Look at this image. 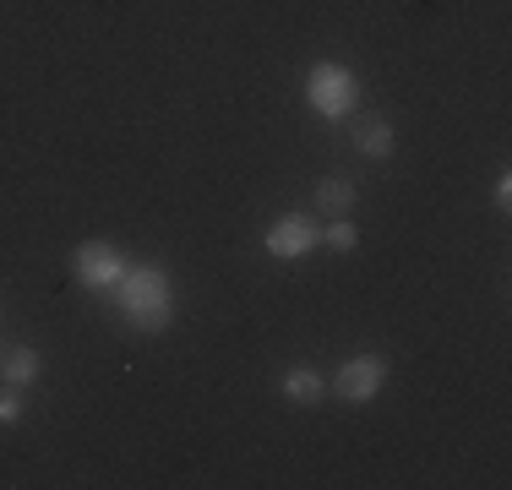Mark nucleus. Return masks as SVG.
Masks as SVG:
<instances>
[{"label": "nucleus", "instance_id": "1", "mask_svg": "<svg viewBox=\"0 0 512 490\" xmlns=\"http://www.w3.org/2000/svg\"><path fill=\"white\" fill-rule=\"evenodd\" d=\"M120 316L142 333H164L175 322V284H169L164 267H126L120 278Z\"/></svg>", "mask_w": 512, "mask_h": 490}, {"label": "nucleus", "instance_id": "2", "mask_svg": "<svg viewBox=\"0 0 512 490\" xmlns=\"http://www.w3.org/2000/svg\"><path fill=\"white\" fill-rule=\"evenodd\" d=\"M306 104L322 120H344L360 104V77L349 66H338V60H322V66L306 71Z\"/></svg>", "mask_w": 512, "mask_h": 490}, {"label": "nucleus", "instance_id": "3", "mask_svg": "<svg viewBox=\"0 0 512 490\" xmlns=\"http://www.w3.org/2000/svg\"><path fill=\"white\" fill-rule=\"evenodd\" d=\"M71 273H77L88 289H115L120 278H126V256H120L109 240H82L77 251H71Z\"/></svg>", "mask_w": 512, "mask_h": 490}, {"label": "nucleus", "instance_id": "4", "mask_svg": "<svg viewBox=\"0 0 512 490\" xmlns=\"http://www.w3.org/2000/svg\"><path fill=\"white\" fill-rule=\"evenodd\" d=\"M382 387H387V360L382 354H355V360H344L338 376H333V392L344 403H371Z\"/></svg>", "mask_w": 512, "mask_h": 490}, {"label": "nucleus", "instance_id": "5", "mask_svg": "<svg viewBox=\"0 0 512 490\" xmlns=\"http://www.w3.org/2000/svg\"><path fill=\"white\" fill-rule=\"evenodd\" d=\"M262 245H267V256H278V262H306L316 245H322V229H316L306 213H284L273 229H267Z\"/></svg>", "mask_w": 512, "mask_h": 490}, {"label": "nucleus", "instance_id": "6", "mask_svg": "<svg viewBox=\"0 0 512 490\" xmlns=\"http://www.w3.org/2000/svg\"><path fill=\"white\" fill-rule=\"evenodd\" d=\"M0 376H6V387H33L44 376V360L39 349H28V343H17V349H6V360H0Z\"/></svg>", "mask_w": 512, "mask_h": 490}, {"label": "nucleus", "instance_id": "7", "mask_svg": "<svg viewBox=\"0 0 512 490\" xmlns=\"http://www.w3.org/2000/svg\"><path fill=\"white\" fill-rule=\"evenodd\" d=\"M355 180L349 175H327L322 186H316V213H327V218H349V207H355Z\"/></svg>", "mask_w": 512, "mask_h": 490}, {"label": "nucleus", "instance_id": "8", "mask_svg": "<svg viewBox=\"0 0 512 490\" xmlns=\"http://www.w3.org/2000/svg\"><path fill=\"white\" fill-rule=\"evenodd\" d=\"M284 398H289V403H300V409H311V403H322V398H327V382H322V371H311V365H295V371L284 376Z\"/></svg>", "mask_w": 512, "mask_h": 490}, {"label": "nucleus", "instance_id": "9", "mask_svg": "<svg viewBox=\"0 0 512 490\" xmlns=\"http://www.w3.org/2000/svg\"><path fill=\"white\" fill-rule=\"evenodd\" d=\"M355 142H360V153H365V158H393V147H398V131L387 126V120H365Z\"/></svg>", "mask_w": 512, "mask_h": 490}, {"label": "nucleus", "instance_id": "10", "mask_svg": "<svg viewBox=\"0 0 512 490\" xmlns=\"http://www.w3.org/2000/svg\"><path fill=\"white\" fill-rule=\"evenodd\" d=\"M327 245H333V251H355L360 245V229L349 224V218H333V224H327V235H322Z\"/></svg>", "mask_w": 512, "mask_h": 490}, {"label": "nucleus", "instance_id": "11", "mask_svg": "<svg viewBox=\"0 0 512 490\" xmlns=\"http://www.w3.org/2000/svg\"><path fill=\"white\" fill-rule=\"evenodd\" d=\"M17 420H22V398L11 387V392H0V425H17Z\"/></svg>", "mask_w": 512, "mask_h": 490}]
</instances>
